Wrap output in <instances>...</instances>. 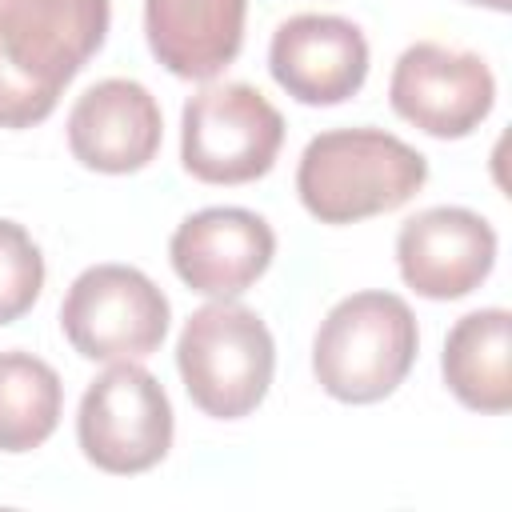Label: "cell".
<instances>
[{"instance_id": "obj_1", "label": "cell", "mask_w": 512, "mask_h": 512, "mask_svg": "<svg viewBox=\"0 0 512 512\" xmlns=\"http://www.w3.org/2000/svg\"><path fill=\"white\" fill-rule=\"evenodd\" d=\"M108 0H0V128L52 116L64 84L100 52Z\"/></svg>"}, {"instance_id": "obj_2", "label": "cell", "mask_w": 512, "mask_h": 512, "mask_svg": "<svg viewBox=\"0 0 512 512\" xmlns=\"http://www.w3.org/2000/svg\"><path fill=\"white\" fill-rule=\"evenodd\" d=\"M428 180V160L384 128H332L308 140L296 192L320 224H356L408 204Z\"/></svg>"}, {"instance_id": "obj_3", "label": "cell", "mask_w": 512, "mask_h": 512, "mask_svg": "<svg viewBox=\"0 0 512 512\" xmlns=\"http://www.w3.org/2000/svg\"><path fill=\"white\" fill-rule=\"evenodd\" d=\"M416 316L396 292H352L316 328L312 372L340 404H376L412 372Z\"/></svg>"}, {"instance_id": "obj_4", "label": "cell", "mask_w": 512, "mask_h": 512, "mask_svg": "<svg viewBox=\"0 0 512 512\" xmlns=\"http://www.w3.org/2000/svg\"><path fill=\"white\" fill-rule=\"evenodd\" d=\"M176 368L204 416L240 420L268 396L276 344L252 308L216 300L184 320L176 340Z\"/></svg>"}, {"instance_id": "obj_5", "label": "cell", "mask_w": 512, "mask_h": 512, "mask_svg": "<svg viewBox=\"0 0 512 512\" xmlns=\"http://www.w3.org/2000/svg\"><path fill=\"white\" fill-rule=\"evenodd\" d=\"M284 116L240 80L204 84L180 116V160L204 184H248L276 164Z\"/></svg>"}, {"instance_id": "obj_6", "label": "cell", "mask_w": 512, "mask_h": 512, "mask_svg": "<svg viewBox=\"0 0 512 512\" xmlns=\"http://www.w3.org/2000/svg\"><path fill=\"white\" fill-rule=\"evenodd\" d=\"M76 440L88 464L112 476H136L156 468L172 448V404L160 380L132 364L116 360L100 372L76 412Z\"/></svg>"}, {"instance_id": "obj_7", "label": "cell", "mask_w": 512, "mask_h": 512, "mask_svg": "<svg viewBox=\"0 0 512 512\" xmlns=\"http://www.w3.org/2000/svg\"><path fill=\"white\" fill-rule=\"evenodd\" d=\"M60 328L84 360H144L168 336V296L140 268L92 264L72 280Z\"/></svg>"}, {"instance_id": "obj_8", "label": "cell", "mask_w": 512, "mask_h": 512, "mask_svg": "<svg viewBox=\"0 0 512 512\" xmlns=\"http://www.w3.org/2000/svg\"><path fill=\"white\" fill-rule=\"evenodd\" d=\"M392 112L436 140H460L480 128L496 104L492 68L464 48L420 40L400 52L388 80Z\"/></svg>"}, {"instance_id": "obj_9", "label": "cell", "mask_w": 512, "mask_h": 512, "mask_svg": "<svg viewBox=\"0 0 512 512\" xmlns=\"http://www.w3.org/2000/svg\"><path fill=\"white\" fill-rule=\"evenodd\" d=\"M396 264L416 296L460 300L488 280L496 264V228L472 208H424L400 224Z\"/></svg>"}, {"instance_id": "obj_10", "label": "cell", "mask_w": 512, "mask_h": 512, "mask_svg": "<svg viewBox=\"0 0 512 512\" xmlns=\"http://www.w3.org/2000/svg\"><path fill=\"white\" fill-rule=\"evenodd\" d=\"M268 72L292 100L332 108L364 88L368 40L344 16L300 12L272 32Z\"/></svg>"}, {"instance_id": "obj_11", "label": "cell", "mask_w": 512, "mask_h": 512, "mask_svg": "<svg viewBox=\"0 0 512 512\" xmlns=\"http://www.w3.org/2000/svg\"><path fill=\"white\" fill-rule=\"evenodd\" d=\"M168 256L192 292L236 300L268 272L276 256V232L248 208H200L180 220Z\"/></svg>"}, {"instance_id": "obj_12", "label": "cell", "mask_w": 512, "mask_h": 512, "mask_svg": "<svg viewBox=\"0 0 512 512\" xmlns=\"http://www.w3.org/2000/svg\"><path fill=\"white\" fill-rule=\"evenodd\" d=\"M160 136V104L136 80H100L68 112V148L92 172H140L160 152Z\"/></svg>"}, {"instance_id": "obj_13", "label": "cell", "mask_w": 512, "mask_h": 512, "mask_svg": "<svg viewBox=\"0 0 512 512\" xmlns=\"http://www.w3.org/2000/svg\"><path fill=\"white\" fill-rule=\"evenodd\" d=\"M248 0H144L152 56L180 80L220 76L244 44Z\"/></svg>"}, {"instance_id": "obj_14", "label": "cell", "mask_w": 512, "mask_h": 512, "mask_svg": "<svg viewBox=\"0 0 512 512\" xmlns=\"http://www.w3.org/2000/svg\"><path fill=\"white\" fill-rule=\"evenodd\" d=\"M444 384L472 412L512 408V316L508 308H480L452 324L440 356Z\"/></svg>"}, {"instance_id": "obj_15", "label": "cell", "mask_w": 512, "mask_h": 512, "mask_svg": "<svg viewBox=\"0 0 512 512\" xmlns=\"http://www.w3.org/2000/svg\"><path fill=\"white\" fill-rule=\"evenodd\" d=\"M64 408V384L56 368L32 352H0V452L40 448Z\"/></svg>"}, {"instance_id": "obj_16", "label": "cell", "mask_w": 512, "mask_h": 512, "mask_svg": "<svg viewBox=\"0 0 512 512\" xmlns=\"http://www.w3.org/2000/svg\"><path fill=\"white\" fill-rule=\"evenodd\" d=\"M44 288V256L16 220H0V324L20 320Z\"/></svg>"}, {"instance_id": "obj_17", "label": "cell", "mask_w": 512, "mask_h": 512, "mask_svg": "<svg viewBox=\"0 0 512 512\" xmlns=\"http://www.w3.org/2000/svg\"><path fill=\"white\" fill-rule=\"evenodd\" d=\"M464 4H480V8H492V12H508L512 0H464Z\"/></svg>"}]
</instances>
